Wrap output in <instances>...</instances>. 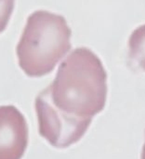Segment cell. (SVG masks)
I'll list each match as a JSON object with an SVG mask.
<instances>
[{
	"label": "cell",
	"instance_id": "cell-2",
	"mask_svg": "<svg viewBox=\"0 0 145 159\" xmlns=\"http://www.w3.org/2000/svg\"><path fill=\"white\" fill-rule=\"evenodd\" d=\"M72 32L63 16L36 10L28 19L16 48L19 65L30 77L51 73L71 49Z\"/></svg>",
	"mask_w": 145,
	"mask_h": 159
},
{
	"label": "cell",
	"instance_id": "cell-5",
	"mask_svg": "<svg viewBox=\"0 0 145 159\" xmlns=\"http://www.w3.org/2000/svg\"><path fill=\"white\" fill-rule=\"evenodd\" d=\"M14 6L15 0H0V34L7 28Z\"/></svg>",
	"mask_w": 145,
	"mask_h": 159
},
{
	"label": "cell",
	"instance_id": "cell-3",
	"mask_svg": "<svg viewBox=\"0 0 145 159\" xmlns=\"http://www.w3.org/2000/svg\"><path fill=\"white\" fill-rule=\"evenodd\" d=\"M28 145V127L13 105L0 106V159H21Z\"/></svg>",
	"mask_w": 145,
	"mask_h": 159
},
{
	"label": "cell",
	"instance_id": "cell-6",
	"mask_svg": "<svg viewBox=\"0 0 145 159\" xmlns=\"http://www.w3.org/2000/svg\"><path fill=\"white\" fill-rule=\"evenodd\" d=\"M142 159H145V143L143 148V153H142Z\"/></svg>",
	"mask_w": 145,
	"mask_h": 159
},
{
	"label": "cell",
	"instance_id": "cell-4",
	"mask_svg": "<svg viewBox=\"0 0 145 159\" xmlns=\"http://www.w3.org/2000/svg\"><path fill=\"white\" fill-rule=\"evenodd\" d=\"M128 46L130 60L145 72V24L141 25L132 32Z\"/></svg>",
	"mask_w": 145,
	"mask_h": 159
},
{
	"label": "cell",
	"instance_id": "cell-1",
	"mask_svg": "<svg viewBox=\"0 0 145 159\" xmlns=\"http://www.w3.org/2000/svg\"><path fill=\"white\" fill-rule=\"evenodd\" d=\"M107 92V72L101 59L88 48H75L35 99L39 134L56 148L75 144L104 109Z\"/></svg>",
	"mask_w": 145,
	"mask_h": 159
}]
</instances>
